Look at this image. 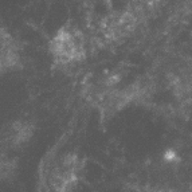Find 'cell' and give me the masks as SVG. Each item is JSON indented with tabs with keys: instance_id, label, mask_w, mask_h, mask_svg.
Returning a JSON list of instances; mask_svg holds the SVG:
<instances>
[{
	"instance_id": "6da1fadb",
	"label": "cell",
	"mask_w": 192,
	"mask_h": 192,
	"mask_svg": "<svg viewBox=\"0 0 192 192\" xmlns=\"http://www.w3.org/2000/svg\"><path fill=\"white\" fill-rule=\"evenodd\" d=\"M54 55L62 62H71L83 54L82 38L71 30H62L51 44Z\"/></svg>"
},
{
	"instance_id": "7a4b0ae2",
	"label": "cell",
	"mask_w": 192,
	"mask_h": 192,
	"mask_svg": "<svg viewBox=\"0 0 192 192\" xmlns=\"http://www.w3.org/2000/svg\"><path fill=\"white\" fill-rule=\"evenodd\" d=\"M17 48L5 31H0V71L8 70L17 63Z\"/></svg>"
},
{
	"instance_id": "3957f363",
	"label": "cell",
	"mask_w": 192,
	"mask_h": 192,
	"mask_svg": "<svg viewBox=\"0 0 192 192\" xmlns=\"http://www.w3.org/2000/svg\"><path fill=\"white\" fill-rule=\"evenodd\" d=\"M148 192H176V191H171V189H152Z\"/></svg>"
}]
</instances>
